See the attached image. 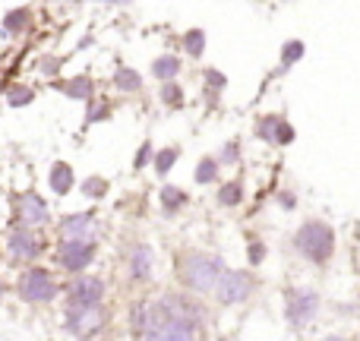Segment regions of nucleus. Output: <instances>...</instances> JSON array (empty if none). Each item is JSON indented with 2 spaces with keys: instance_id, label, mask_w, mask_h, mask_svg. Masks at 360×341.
<instances>
[{
  "instance_id": "nucleus-25",
  "label": "nucleus",
  "mask_w": 360,
  "mask_h": 341,
  "mask_svg": "<svg viewBox=\"0 0 360 341\" xmlns=\"http://www.w3.org/2000/svg\"><path fill=\"white\" fill-rule=\"evenodd\" d=\"M184 190H177V186H168V190L162 193V205L165 209H177V205H184Z\"/></svg>"
},
{
  "instance_id": "nucleus-20",
  "label": "nucleus",
  "mask_w": 360,
  "mask_h": 341,
  "mask_svg": "<svg viewBox=\"0 0 360 341\" xmlns=\"http://www.w3.org/2000/svg\"><path fill=\"white\" fill-rule=\"evenodd\" d=\"M300 57H304V44H300V41H288L285 51H281V70H288L294 60H300Z\"/></svg>"
},
{
  "instance_id": "nucleus-10",
  "label": "nucleus",
  "mask_w": 360,
  "mask_h": 341,
  "mask_svg": "<svg viewBox=\"0 0 360 341\" xmlns=\"http://www.w3.org/2000/svg\"><path fill=\"white\" fill-rule=\"evenodd\" d=\"M319 310V294L316 291H291L288 294V323L307 326Z\"/></svg>"
},
{
  "instance_id": "nucleus-2",
  "label": "nucleus",
  "mask_w": 360,
  "mask_h": 341,
  "mask_svg": "<svg viewBox=\"0 0 360 341\" xmlns=\"http://www.w3.org/2000/svg\"><path fill=\"white\" fill-rule=\"evenodd\" d=\"M221 272H224L221 259L205 256V253H190L180 262V278H184V285H190L193 291H212L215 281L221 278Z\"/></svg>"
},
{
  "instance_id": "nucleus-28",
  "label": "nucleus",
  "mask_w": 360,
  "mask_h": 341,
  "mask_svg": "<svg viewBox=\"0 0 360 341\" xmlns=\"http://www.w3.org/2000/svg\"><path fill=\"white\" fill-rule=\"evenodd\" d=\"M162 98H168L171 105H177V101H180V89H177V86H168V89L162 92Z\"/></svg>"
},
{
  "instance_id": "nucleus-3",
  "label": "nucleus",
  "mask_w": 360,
  "mask_h": 341,
  "mask_svg": "<svg viewBox=\"0 0 360 341\" xmlns=\"http://www.w3.org/2000/svg\"><path fill=\"white\" fill-rule=\"evenodd\" d=\"M294 243H297V250L307 256V259H313V262H326V259L332 256V250H335V234H332L329 224H323V221H310V224H304V228L297 231Z\"/></svg>"
},
{
  "instance_id": "nucleus-17",
  "label": "nucleus",
  "mask_w": 360,
  "mask_h": 341,
  "mask_svg": "<svg viewBox=\"0 0 360 341\" xmlns=\"http://www.w3.org/2000/svg\"><path fill=\"white\" fill-rule=\"evenodd\" d=\"M152 73H155L158 79H174L180 73V60L177 57H158V60L152 63Z\"/></svg>"
},
{
  "instance_id": "nucleus-4",
  "label": "nucleus",
  "mask_w": 360,
  "mask_h": 341,
  "mask_svg": "<svg viewBox=\"0 0 360 341\" xmlns=\"http://www.w3.org/2000/svg\"><path fill=\"white\" fill-rule=\"evenodd\" d=\"M16 291H19V297H22L25 304H51V300L57 297V281H54V275H51L48 269L32 266V269H25V272L19 275Z\"/></svg>"
},
{
  "instance_id": "nucleus-14",
  "label": "nucleus",
  "mask_w": 360,
  "mask_h": 341,
  "mask_svg": "<svg viewBox=\"0 0 360 341\" xmlns=\"http://www.w3.org/2000/svg\"><path fill=\"white\" fill-rule=\"evenodd\" d=\"M48 184H51V190H54L57 196H63V193H70V190H73V184H76L73 168H70L67 162H57L54 168H51V174H48Z\"/></svg>"
},
{
  "instance_id": "nucleus-31",
  "label": "nucleus",
  "mask_w": 360,
  "mask_h": 341,
  "mask_svg": "<svg viewBox=\"0 0 360 341\" xmlns=\"http://www.w3.org/2000/svg\"><path fill=\"white\" fill-rule=\"evenodd\" d=\"M0 297H4V281H0Z\"/></svg>"
},
{
  "instance_id": "nucleus-9",
  "label": "nucleus",
  "mask_w": 360,
  "mask_h": 341,
  "mask_svg": "<svg viewBox=\"0 0 360 341\" xmlns=\"http://www.w3.org/2000/svg\"><path fill=\"white\" fill-rule=\"evenodd\" d=\"M95 259V243L86 240H63L57 247V262H60L67 272H82L89 262Z\"/></svg>"
},
{
  "instance_id": "nucleus-18",
  "label": "nucleus",
  "mask_w": 360,
  "mask_h": 341,
  "mask_svg": "<svg viewBox=\"0 0 360 341\" xmlns=\"http://www.w3.org/2000/svg\"><path fill=\"white\" fill-rule=\"evenodd\" d=\"M63 92H67L70 98H89V95H92V82H89L86 76H79V79L63 82Z\"/></svg>"
},
{
  "instance_id": "nucleus-26",
  "label": "nucleus",
  "mask_w": 360,
  "mask_h": 341,
  "mask_svg": "<svg viewBox=\"0 0 360 341\" xmlns=\"http://www.w3.org/2000/svg\"><path fill=\"white\" fill-rule=\"evenodd\" d=\"M82 190H86V196H105L108 184H105L101 177H89L86 184H82Z\"/></svg>"
},
{
  "instance_id": "nucleus-23",
  "label": "nucleus",
  "mask_w": 360,
  "mask_h": 341,
  "mask_svg": "<svg viewBox=\"0 0 360 341\" xmlns=\"http://www.w3.org/2000/svg\"><path fill=\"white\" fill-rule=\"evenodd\" d=\"M177 155H180L177 149H165V152H158V155H155V171H158V174H168V171H171V165L177 162Z\"/></svg>"
},
{
  "instance_id": "nucleus-19",
  "label": "nucleus",
  "mask_w": 360,
  "mask_h": 341,
  "mask_svg": "<svg viewBox=\"0 0 360 341\" xmlns=\"http://www.w3.org/2000/svg\"><path fill=\"white\" fill-rule=\"evenodd\" d=\"M32 98H35V92H32L29 86H13L10 92H6V101H10L13 108H22V105H29Z\"/></svg>"
},
{
  "instance_id": "nucleus-22",
  "label": "nucleus",
  "mask_w": 360,
  "mask_h": 341,
  "mask_svg": "<svg viewBox=\"0 0 360 341\" xmlns=\"http://www.w3.org/2000/svg\"><path fill=\"white\" fill-rule=\"evenodd\" d=\"M218 202L221 205H237L240 202V184H224L218 193Z\"/></svg>"
},
{
  "instance_id": "nucleus-6",
  "label": "nucleus",
  "mask_w": 360,
  "mask_h": 341,
  "mask_svg": "<svg viewBox=\"0 0 360 341\" xmlns=\"http://www.w3.org/2000/svg\"><path fill=\"white\" fill-rule=\"evenodd\" d=\"M63 326L76 338H92L95 332L105 329V310L101 307H70Z\"/></svg>"
},
{
  "instance_id": "nucleus-21",
  "label": "nucleus",
  "mask_w": 360,
  "mask_h": 341,
  "mask_svg": "<svg viewBox=\"0 0 360 341\" xmlns=\"http://www.w3.org/2000/svg\"><path fill=\"white\" fill-rule=\"evenodd\" d=\"M205 35H202V32H199V29H193V32H186V38H184V44H186V51H190V54L193 57H199V54H202V48H205Z\"/></svg>"
},
{
  "instance_id": "nucleus-5",
  "label": "nucleus",
  "mask_w": 360,
  "mask_h": 341,
  "mask_svg": "<svg viewBox=\"0 0 360 341\" xmlns=\"http://www.w3.org/2000/svg\"><path fill=\"white\" fill-rule=\"evenodd\" d=\"M13 209H16V228H41V224H48L51 212H48V202H44L38 193H19L16 199H13Z\"/></svg>"
},
{
  "instance_id": "nucleus-15",
  "label": "nucleus",
  "mask_w": 360,
  "mask_h": 341,
  "mask_svg": "<svg viewBox=\"0 0 360 341\" xmlns=\"http://www.w3.org/2000/svg\"><path fill=\"white\" fill-rule=\"evenodd\" d=\"M130 272H133V278H139V281H146L149 278V272H152V250L146 247H136L133 250V259H130Z\"/></svg>"
},
{
  "instance_id": "nucleus-1",
  "label": "nucleus",
  "mask_w": 360,
  "mask_h": 341,
  "mask_svg": "<svg viewBox=\"0 0 360 341\" xmlns=\"http://www.w3.org/2000/svg\"><path fill=\"white\" fill-rule=\"evenodd\" d=\"M146 341H196V332L186 313H180L174 304H162L146 319Z\"/></svg>"
},
{
  "instance_id": "nucleus-24",
  "label": "nucleus",
  "mask_w": 360,
  "mask_h": 341,
  "mask_svg": "<svg viewBox=\"0 0 360 341\" xmlns=\"http://www.w3.org/2000/svg\"><path fill=\"white\" fill-rule=\"evenodd\" d=\"M114 82H117V86L124 89V92H130V89H139V76L133 73V70H117Z\"/></svg>"
},
{
  "instance_id": "nucleus-12",
  "label": "nucleus",
  "mask_w": 360,
  "mask_h": 341,
  "mask_svg": "<svg viewBox=\"0 0 360 341\" xmlns=\"http://www.w3.org/2000/svg\"><path fill=\"white\" fill-rule=\"evenodd\" d=\"M95 234H98V221H95V215H67L60 221V237L63 240L95 243Z\"/></svg>"
},
{
  "instance_id": "nucleus-7",
  "label": "nucleus",
  "mask_w": 360,
  "mask_h": 341,
  "mask_svg": "<svg viewBox=\"0 0 360 341\" xmlns=\"http://www.w3.org/2000/svg\"><path fill=\"white\" fill-rule=\"evenodd\" d=\"M44 250L41 237L35 234V231L29 228H10V234H6V253L13 256L16 262H32L38 259V253Z\"/></svg>"
},
{
  "instance_id": "nucleus-16",
  "label": "nucleus",
  "mask_w": 360,
  "mask_h": 341,
  "mask_svg": "<svg viewBox=\"0 0 360 341\" xmlns=\"http://www.w3.org/2000/svg\"><path fill=\"white\" fill-rule=\"evenodd\" d=\"M32 25V10H13V13H6L4 16V29L6 32H13V35H19V32H25Z\"/></svg>"
},
{
  "instance_id": "nucleus-11",
  "label": "nucleus",
  "mask_w": 360,
  "mask_h": 341,
  "mask_svg": "<svg viewBox=\"0 0 360 341\" xmlns=\"http://www.w3.org/2000/svg\"><path fill=\"white\" fill-rule=\"evenodd\" d=\"M101 294H105L101 278H95V275H79V278L70 285L67 297H70V307H98Z\"/></svg>"
},
{
  "instance_id": "nucleus-27",
  "label": "nucleus",
  "mask_w": 360,
  "mask_h": 341,
  "mask_svg": "<svg viewBox=\"0 0 360 341\" xmlns=\"http://www.w3.org/2000/svg\"><path fill=\"white\" fill-rule=\"evenodd\" d=\"M215 162H212V158H205V162L202 165H199V171H196V180H199V184H209V180L212 177H215Z\"/></svg>"
},
{
  "instance_id": "nucleus-8",
  "label": "nucleus",
  "mask_w": 360,
  "mask_h": 341,
  "mask_svg": "<svg viewBox=\"0 0 360 341\" xmlns=\"http://www.w3.org/2000/svg\"><path fill=\"white\" fill-rule=\"evenodd\" d=\"M212 291L218 294L221 304H240V300H247L250 291H253V278H250L247 272H221V278L215 281Z\"/></svg>"
},
{
  "instance_id": "nucleus-29",
  "label": "nucleus",
  "mask_w": 360,
  "mask_h": 341,
  "mask_svg": "<svg viewBox=\"0 0 360 341\" xmlns=\"http://www.w3.org/2000/svg\"><path fill=\"white\" fill-rule=\"evenodd\" d=\"M259 256H262V250H259V247L250 250V259H253V262H259Z\"/></svg>"
},
{
  "instance_id": "nucleus-32",
  "label": "nucleus",
  "mask_w": 360,
  "mask_h": 341,
  "mask_svg": "<svg viewBox=\"0 0 360 341\" xmlns=\"http://www.w3.org/2000/svg\"><path fill=\"white\" fill-rule=\"evenodd\" d=\"M326 341H342V338H326Z\"/></svg>"
},
{
  "instance_id": "nucleus-13",
  "label": "nucleus",
  "mask_w": 360,
  "mask_h": 341,
  "mask_svg": "<svg viewBox=\"0 0 360 341\" xmlns=\"http://www.w3.org/2000/svg\"><path fill=\"white\" fill-rule=\"evenodd\" d=\"M256 133H259L266 143H275V146H288V143H294V130H291V124H285L281 117H266L259 127H256Z\"/></svg>"
},
{
  "instance_id": "nucleus-30",
  "label": "nucleus",
  "mask_w": 360,
  "mask_h": 341,
  "mask_svg": "<svg viewBox=\"0 0 360 341\" xmlns=\"http://www.w3.org/2000/svg\"><path fill=\"white\" fill-rule=\"evenodd\" d=\"M146 158H149V149H143V152H139V155H136V168L146 162Z\"/></svg>"
}]
</instances>
